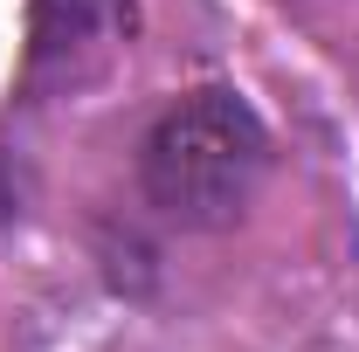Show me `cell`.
<instances>
[{"mask_svg":"<svg viewBox=\"0 0 359 352\" xmlns=\"http://www.w3.org/2000/svg\"><path fill=\"white\" fill-rule=\"evenodd\" d=\"M269 166V132L235 90H194L145 132V194L180 228L235 221Z\"/></svg>","mask_w":359,"mask_h":352,"instance_id":"obj_1","label":"cell"},{"mask_svg":"<svg viewBox=\"0 0 359 352\" xmlns=\"http://www.w3.org/2000/svg\"><path fill=\"white\" fill-rule=\"evenodd\" d=\"M132 0H35V62L76 76L83 55H104L118 42Z\"/></svg>","mask_w":359,"mask_h":352,"instance_id":"obj_2","label":"cell"}]
</instances>
